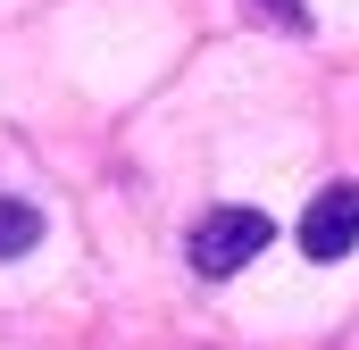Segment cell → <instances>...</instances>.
Segmentation results:
<instances>
[{"label": "cell", "mask_w": 359, "mask_h": 350, "mask_svg": "<svg viewBox=\"0 0 359 350\" xmlns=\"http://www.w3.org/2000/svg\"><path fill=\"white\" fill-rule=\"evenodd\" d=\"M268 242H276V225L259 209H209V217L192 225V267H201V275H243Z\"/></svg>", "instance_id": "6da1fadb"}, {"label": "cell", "mask_w": 359, "mask_h": 350, "mask_svg": "<svg viewBox=\"0 0 359 350\" xmlns=\"http://www.w3.org/2000/svg\"><path fill=\"white\" fill-rule=\"evenodd\" d=\"M351 242H359V183H326L301 217V251L318 267H334V259H351Z\"/></svg>", "instance_id": "7a4b0ae2"}, {"label": "cell", "mask_w": 359, "mask_h": 350, "mask_svg": "<svg viewBox=\"0 0 359 350\" xmlns=\"http://www.w3.org/2000/svg\"><path fill=\"white\" fill-rule=\"evenodd\" d=\"M42 242V209H25V200H0V259H25Z\"/></svg>", "instance_id": "3957f363"}, {"label": "cell", "mask_w": 359, "mask_h": 350, "mask_svg": "<svg viewBox=\"0 0 359 350\" xmlns=\"http://www.w3.org/2000/svg\"><path fill=\"white\" fill-rule=\"evenodd\" d=\"M259 8H268L276 25H292V34H309V8H301V0H259Z\"/></svg>", "instance_id": "277c9868"}]
</instances>
